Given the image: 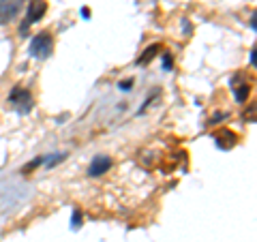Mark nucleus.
Segmentation results:
<instances>
[{
	"label": "nucleus",
	"instance_id": "nucleus-4",
	"mask_svg": "<svg viewBox=\"0 0 257 242\" xmlns=\"http://www.w3.org/2000/svg\"><path fill=\"white\" fill-rule=\"evenodd\" d=\"M45 11H47V3H45V0H30V5H28V22L24 24V28H28L30 24L39 22L45 15Z\"/></svg>",
	"mask_w": 257,
	"mask_h": 242
},
{
	"label": "nucleus",
	"instance_id": "nucleus-1",
	"mask_svg": "<svg viewBox=\"0 0 257 242\" xmlns=\"http://www.w3.org/2000/svg\"><path fill=\"white\" fill-rule=\"evenodd\" d=\"M52 52H54V39L47 35V32H43V35H37L35 39H32V43H30V56H32V58L43 60Z\"/></svg>",
	"mask_w": 257,
	"mask_h": 242
},
{
	"label": "nucleus",
	"instance_id": "nucleus-7",
	"mask_svg": "<svg viewBox=\"0 0 257 242\" xmlns=\"http://www.w3.org/2000/svg\"><path fill=\"white\" fill-rule=\"evenodd\" d=\"M79 221H82V216H79V212H73V229H75V227H79V225H82Z\"/></svg>",
	"mask_w": 257,
	"mask_h": 242
},
{
	"label": "nucleus",
	"instance_id": "nucleus-3",
	"mask_svg": "<svg viewBox=\"0 0 257 242\" xmlns=\"http://www.w3.org/2000/svg\"><path fill=\"white\" fill-rule=\"evenodd\" d=\"M22 0H0V24L11 22L20 11Z\"/></svg>",
	"mask_w": 257,
	"mask_h": 242
},
{
	"label": "nucleus",
	"instance_id": "nucleus-2",
	"mask_svg": "<svg viewBox=\"0 0 257 242\" xmlns=\"http://www.w3.org/2000/svg\"><path fill=\"white\" fill-rule=\"evenodd\" d=\"M9 103L20 111V114H28V111L32 109V94L26 90V88H20V86H15L11 94H9Z\"/></svg>",
	"mask_w": 257,
	"mask_h": 242
},
{
	"label": "nucleus",
	"instance_id": "nucleus-5",
	"mask_svg": "<svg viewBox=\"0 0 257 242\" xmlns=\"http://www.w3.org/2000/svg\"><path fill=\"white\" fill-rule=\"evenodd\" d=\"M109 167H111V159L107 155H99V157H94V161L90 163L88 174H90V176H101V174H105Z\"/></svg>",
	"mask_w": 257,
	"mask_h": 242
},
{
	"label": "nucleus",
	"instance_id": "nucleus-6",
	"mask_svg": "<svg viewBox=\"0 0 257 242\" xmlns=\"http://www.w3.org/2000/svg\"><path fill=\"white\" fill-rule=\"evenodd\" d=\"M248 90H251V86H248L246 82L234 86V94H236V99H238V101H244L246 96H248Z\"/></svg>",
	"mask_w": 257,
	"mask_h": 242
}]
</instances>
